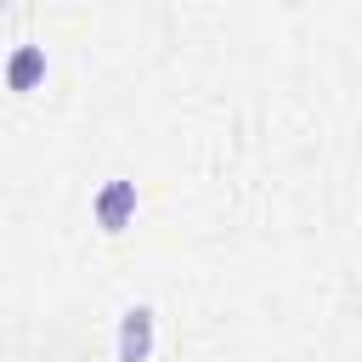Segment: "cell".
Masks as SVG:
<instances>
[{"instance_id": "obj_1", "label": "cell", "mask_w": 362, "mask_h": 362, "mask_svg": "<svg viewBox=\"0 0 362 362\" xmlns=\"http://www.w3.org/2000/svg\"><path fill=\"white\" fill-rule=\"evenodd\" d=\"M90 209H96V226L102 232H124L136 221V181H107Z\"/></svg>"}, {"instance_id": "obj_2", "label": "cell", "mask_w": 362, "mask_h": 362, "mask_svg": "<svg viewBox=\"0 0 362 362\" xmlns=\"http://www.w3.org/2000/svg\"><path fill=\"white\" fill-rule=\"evenodd\" d=\"M153 356V305H130L119 317V362H147Z\"/></svg>"}, {"instance_id": "obj_3", "label": "cell", "mask_w": 362, "mask_h": 362, "mask_svg": "<svg viewBox=\"0 0 362 362\" xmlns=\"http://www.w3.org/2000/svg\"><path fill=\"white\" fill-rule=\"evenodd\" d=\"M45 79V45H17L11 62H6V85L11 90H34Z\"/></svg>"}]
</instances>
